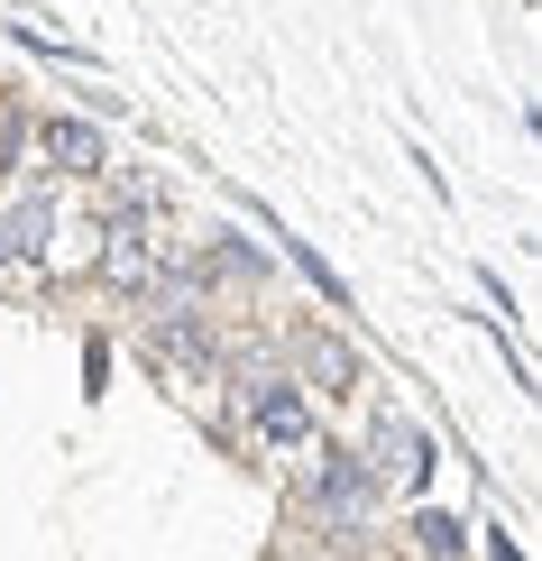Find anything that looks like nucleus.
<instances>
[{
  "label": "nucleus",
  "mask_w": 542,
  "mask_h": 561,
  "mask_svg": "<svg viewBox=\"0 0 542 561\" xmlns=\"http://www.w3.org/2000/svg\"><path fill=\"white\" fill-rule=\"evenodd\" d=\"M368 479H395V488H423L433 479V433L414 424V414H377L368 424Z\"/></svg>",
  "instance_id": "1"
},
{
  "label": "nucleus",
  "mask_w": 542,
  "mask_h": 561,
  "mask_svg": "<svg viewBox=\"0 0 542 561\" xmlns=\"http://www.w3.org/2000/svg\"><path fill=\"white\" fill-rule=\"evenodd\" d=\"M313 497H322V516H368V506H377L368 460H359V451H332V460L313 470Z\"/></svg>",
  "instance_id": "2"
},
{
  "label": "nucleus",
  "mask_w": 542,
  "mask_h": 561,
  "mask_svg": "<svg viewBox=\"0 0 542 561\" xmlns=\"http://www.w3.org/2000/svg\"><path fill=\"white\" fill-rule=\"evenodd\" d=\"M257 433L267 442H286V451H303V442H313V414H303V396H295V378H257Z\"/></svg>",
  "instance_id": "3"
},
{
  "label": "nucleus",
  "mask_w": 542,
  "mask_h": 561,
  "mask_svg": "<svg viewBox=\"0 0 542 561\" xmlns=\"http://www.w3.org/2000/svg\"><path fill=\"white\" fill-rule=\"evenodd\" d=\"M46 157H56L65 175H102V138L83 121H46Z\"/></svg>",
  "instance_id": "4"
},
{
  "label": "nucleus",
  "mask_w": 542,
  "mask_h": 561,
  "mask_svg": "<svg viewBox=\"0 0 542 561\" xmlns=\"http://www.w3.org/2000/svg\"><path fill=\"white\" fill-rule=\"evenodd\" d=\"M102 276L111 286H148V240H138V221H111V249H102Z\"/></svg>",
  "instance_id": "5"
},
{
  "label": "nucleus",
  "mask_w": 542,
  "mask_h": 561,
  "mask_svg": "<svg viewBox=\"0 0 542 561\" xmlns=\"http://www.w3.org/2000/svg\"><path fill=\"white\" fill-rule=\"evenodd\" d=\"M46 230H56V203H19V213L0 221V249H19V259H46Z\"/></svg>",
  "instance_id": "6"
},
{
  "label": "nucleus",
  "mask_w": 542,
  "mask_h": 561,
  "mask_svg": "<svg viewBox=\"0 0 542 561\" xmlns=\"http://www.w3.org/2000/svg\"><path fill=\"white\" fill-rule=\"evenodd\" d=\"M313 378L332 387V396H349V387H359V359H349L341 341H313Z\"/></svg>",
  "instance_id": "7"
},
{
  "label": "nucleus",
  "mask_w": 542,
  "mask_h": 561,
  "mask_svg": "<svg viewBox=\"0 0 542 561\" xmlns=\"http://www.w3.org/2000/svg\"><path fill=\"white\" fill-rule=\"evenodd\" d=\"M0 259H10V249H0Z\"/></svg>",
  "instance_id": "8"
}]
</instances>
